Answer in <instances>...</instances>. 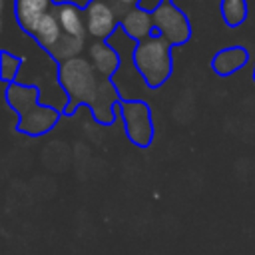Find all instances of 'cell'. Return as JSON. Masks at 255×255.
Segmentation results:
<instances>
[{"label": "cell", "mask_w": 255, "mask_h": 255, "mask_svg": "<svg viewBox=\"0 0 255 255\" xmlns=\"http://www.w3.org/2000/svg\"><path fill=\"white\" fill-rule=\"evenodd\" d=\"M251 78H253V82H255V66H253V74H251Z\"/></svg>", "instance_id": "17"}, {"label": "cell", "mask_w": 255, "mask_h": 255, "mask_svg": "<svg viewBox=\"0 0 255 255\" xmlns=\"http://www.w3.org/2000/svg\"><path fill=\"white\" fill-rule=\"evenodd\" d=\"M54 14L62 28V40L48 56L52 60H56L58 64H62L70 58L80 56V52L86 44V38H88V28H86L84 8H80L74 2H56Z\"/></svg>", "instance_id": "4"}, {"label": "cell", "mask_w": 255, "mask_h": 255, "mask_svg": "<svg viewBox=\"0 0 255 255\" xmlns=\"http://www.w3.org/2000/svg\"><path fill=\"white\" fill-rule=\"evenodd\" d=\"M88 60L92 62L94 70L100 74V78H110L120 70L122 58L116 48H112L108 42L94 40L88 48Z\"/></svg>", "instance_id": "10"}, {"label": "cell", "mask_w": 255, "mask_h": 255, "mask_svg": "<svg viewBox=\"0 0 255 255\" xmlns=\"http://www.w3.org/2000/svg\"><path fill=\"white\" fill-rule=\"evenodd\" d=\"M249 62V52L245 46H227L213 54L211 58V70L219 78H229L241 68H245Z\"/></svg>", "instance_id": "11"}, {"label": "cell", "mask_w": 255, "mask_h": 255, "mask_svg": "<svg viewBox=\"0 0 255 255\" xmlns=\"http://www.w3.org/2000/svg\"><path fill=\"white\" fill-rule=\"evenodd\" d=\"M219 12L227 28H239L247 20V14H249L247 0H221Z\"/></svg>", "instance_id": "14"}, {"label": "cell", "mask_w": 255, "mask_h": 255, "mask_svg": "<svg viewBox=\"0 0 255 255\" xmlns=\"http://www.w3.org/2000/svg\"><path fill=\"white\" fill-rule=\"evenodd\" d=\"M120 28L124 30L126 36H129L131 40L135 42H141L149 36L155 34V28H153V16H151V10H145L141 6L126 12L120 20Z\"/></svg>", "instance_id": "12"}, {"label": "cell", "mask_w": 255, "mask_h": 255, "mask_svg": "<svg viewBox=\"0 0 255 255\" xmlns=\"http://www.w3.org/2000/svg\"><path fill=\"white\" fill-rule=\"evenodd\" d=\"M120 88L110 80V78H100L98 90L94 100L90 102L88 110L92 112V118L102 124V126H114V122L120 118L118 116V104L122 102Z\"/></svg>", "instance_id": "8"}, {"label": "cell", "mask_w": 255, "mask_h": 255, "mask_svg": "<svg viewBox=\"0 0 255 255\" xmlns=\"http://www.w3.org/2000/svg\"><path fill=\"white\" fill-rule=\"evenodd\" d=\"M118 116L124 124V131L128 139L139 147L145 149L151 145L155 129H153V118H151V108L145 100L137 98H124L118 104Z\"/></svg>", "instance_id": "5"}, {"label": "cell", "mask_w": 255, "mask_h": 255, "mask_svg": "<svg viewBox=\"0 0 255 255\" xmlns=\"http://www.w3.org/2000/svg\"><path fill=\"white\" fill-rule=\"evenodd\" d=\"M173 46L159 34H153L141 42H135L131 52V62L135 72L141 76L149 90L161 88L173 72Z\"/></svg>", "instance_id": "2"}, {"label": "cell", "mask_w": 255, "mask_h": 255, "mask_svg": "<svg viewBox=\"0 0 255 255\" xmlns=\"http://www.w3.org/2000/svg\"><path fill=\"white\" fill-rule=\"evenodd\" d=\"M58 82L68 98V104L62 112L64 116H74L80 106H90L96 96L100 78L86 56H76L58 64Z\"/></svg>", "instance_id": "3"}, {"label": "cell", "mask_w": 255, "mask_h": 255, "mask_svg": "<svg viewBox=\"0 0 255 255\" xmlns=\"http://www.w3.org/2000/svg\"><path fill=\"white\" fill-rule=\"evenodd\" d=\"M84 16H86L88 36L102 42H106L120 28V20H122V16L116 12L110 0H88L84 6Z\"/></svg>", "instance_id": "7"}, {"label": "cell", "mask_w": 255, "mask_h": 255, "mask_svg": "<svg viewBox=\"0 0 255 255\" xmlns=\"http://www.w3.org/2000/svg\"><path fill=\"white\" fill-rule=\"evenodd\" d=\"M155 34L163 36L173 48L183 46L191 40V24L187 14L173 2H157L151 8Z\"/></svg>", "instance_id": "6"}, {"label": "cell", "mask_w": 255, "mask_h": 255, "mask_svg": "<svg viewBox=\"0 0 255 255\" xmlns=\"http://www.w3.org/2000/svg\"><path fill=\"white\" fill-rule=\"evenodd\" d=\"M22 64H24V58L22 56H14L8 50H2L0 52V78H2V82L6 86L12 84V82H16Z\"/></svg>", "instance_id": "15"}, {"label": "cell", "mask_w": 255, "mask_h": 255, "mask_svg": "<svg viewBox=\"0 0 255 255\" xmlns=\"http://www.w3.org/2000/svg\"><path fill=\"white\" fill-rule=\"evenodd\" d=\"M54 4V0H14V16L18 26L28 36H34L38 24L52 12Z\"/></svg>", "instance_id": "9"}, {"label": "cell", "mask_w": 255, "mask_h": 255, "mask_svg": "<svg viewBox=\"0 0 255 255\" xmlns=\"http://www.w3.org/2000/svg\"><path fill=\"white\" fill-rule=\"evenodd\" d=\"M110 2H112V6L116 8V12L120 16H124L126 12H129V10H133L141 4V0H110Z\"/></svg>", "instance_id": "16"}, {"label": "cell", "mask_w": 255, "mask_h": 255, "mask_svg": "<svg viewBox=\"0 0 255 255\" xmlns=\"http://www.w3.org/2000/svg\"><path fill=\"white\" fill-rule=\"evenodd\" d=\"M4 100H6L8 108L18 114L16 131L30 135V137H40V135L48 133L50 129L56 128V124L64 116L62 110H58L54 106L40 104L38 86L12 82L4 90Z\"/></svg>", "instance_id": "1"}, {"label": "cell", "mask_w": 255, "mask_h": 255, "mask_svg": "<svg viewBox=\"0 0 255 255\" xmlns=\"http://www.w3.org/2000/svg\"><path fill=\"white\" fill-rule=\"evenodd\" d=\"M32 38H34V40L38 42V46H40L42 50H46L48 54L58 46V42L62 40V28H60V24H58V18H56V14H54V8H52V12H50L48 16L42 18V22L38 24V28H36V32H34Z\"/></svg>", "instance_id": "13"}, {"label": "cell", "mask_w": 255, "mask_h": 255, "mask_svg": "<svg viewBox=\"0 0 255 255\" xmlns=\"http://www.w3.org/2000/svg\"><path fill=\"white\" fill-rule=\"evenodd\" d=\"M157 2H173V0H157Z\"/></svg>", "instance_id": "18"}]
</instances>
